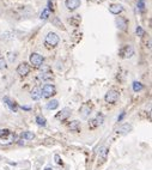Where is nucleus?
Wrapping results in <instances>:
<instances>
[{"label": "nucleus", "instance_id": "cd10ccee", "mask_svg": "<svg viewBox=\"0 0 152 170\" xmlns=\"http://www.w3.org/2000/svg\"><path fill=\"white\" fill-rule=\"evenodd\" d=\"M144 7H145V5H144V1H143V0H140V1H139V8L141 10V11H143V10H144Z\"/></svg>", "mask_w": 152, "mask_h": 170}, {"label": "nucleus", "instance_id": "f8f14e48", "mask_svg": "<svg viewBox=\"0 0 152 170\" xmlns=\"http://www.w3.org/2000/svg\"><path fill=\"white\" fill-rule=\"evenodd\" d=\"M69 115H71V109H69V108H64L61 112H59V113L55 115V117H56L58 120H66Z\"/></svg>", "mask_w": 152, "mask_h": 170}, {"label": "nucleus", "instance_id": "f3484780", "mask_svg": "<svg viewBox=\"0 0 152 170\" xmlns=\"http://www.w3.org/2000/svg\"><path fill=\"white\" fill-rule=\"evenodd\" d=\"M59 107V102L56 101V99H52V101H49L46 105L47 109H49V110H54V109H56Z\"/></svg>", "mask_w": 152, "mask_h": 170}, {"label": "nucleus", "instance_id": "b1692460", "mask_svg": "<svg viewBox=\"0 0 152 170\" xmlns=\"http://www.w3.org/2000/svg\"><path fill=\"white\" fill-rule=\"evenodd\" d=\"M10 134V131L8 129H0V138H5Z\"/></svg>", "mask_w": 152, "mask_h": 170}, {"label": "nucleus", "instance_id": "9d476101", "mask_svg": "<svg viewBox=\"0 0 152 170\" xmlns=\"http://www.w3.org/2000/svg\"><path fill=\"white\" fill-rule=\"evenodd\" d=\"M4 102L7 104V107H8L10 110L13 112V113H17V110H18V105L16 104V102H15V101H12L11 98L6 96V97H4Z\"/></svg>", "mask_w": 152, "mask_h": 170}, {"label": "nucleus", "instance_id": "423d86ee", "mask_svg": "<svg viewBox=\"0 0 152 170\" xmlns=\"http://www.w3.org/2000/svg\"><path fill=\"white\" fill-rule=\"evenodd\" d=\"M29 72H30V65L28 62H22V64L18 65V67H17V73L19 76L24 77V76L29 74Z\"/></svg>", "mask_w": 152, "mask_h": 170}, {"label": "nucleus", "instance_id": "f257e3e1", "mask_svg": "<svg viewBox=\"0 0 152 170\" xmlns=\"http://www.w3.org/2000/svg\"><path fill=\"white\" fill-rule=\"evenodd\" d=\"M119 55L121 58H124V59H129V58H132L134 55V48L132 47L130 44H125L122 48L120 49Z\"/></svg>", "mask_w": 152, "mask_h": 170}, {"label": "nucleus", "instance_id": "c85d7f7f", "mask_svg": "<svg viewBox=\"0 0 152 170\" xmlns=\"http://www.w3.org/2000/svg\"><path fill=\"white\" fill-rule=\"evenodd\" d=\"M125 115H126V113H125V112H122V113H121V115H120V116L117 117V120H119V122H120V121H121V120H122V119L125 117Z\"/></svg>", "mask_w": 152, "mask_h": 170}, {"label": "nucleus", "instance_id": "6e6552de", "mask_svg": "<svg viewBox=\"0 0 152 170\" xmlns=\"http://www.w3.org/2000/svg\"><path fill=\"white\" fill-rule=\"evenodd\" d=\"M115 23H116V26H117L120 30H122V31H125V30L127 29V26H128L127 19L124 18V17H117L116 21H115Z\"/></svg>", "mask_w": 152, "mask_h": 170}, {"label": "nucleus", "instance_id": "5701e85b", "mask_svg": "<svg viewBox=\"0 0 152 170\" xmlns=\"http://www.w3.org/2000/svg\"><path fill=\"white\" fill-rule=\"evenodd\" d=\"M135 33H137V35H138V36H144V34H145L144 29L141 28V26H137V29H135Z\"/></svg>", "mask_w": 152, "mask_h": 170}, {"label": "nucleus", "instance_id": "dca6fc26", "mask_svg": "<svg viewBox=\"0 0 152 170\" xmlns=\"http://www.w3.org/2000/svg\"><path fill=\"white\" fill-rule=\"evenodd\" d=\"M130 131H132V126L128 125V124H125V125H122V126L119 128L117 132H120L121 134H127V133L130 132Z\"/></svg>", "mask_w": 152, "mask_h": 170}, {"label": "nucleus", "instance_id": "1a4fd4ad", "mask_svg": "<svg viewBox=\"0 0 152 170\" xmlns=\"http://www.w3.org/2000/svg\"><path fill=\"white\" fill-rule=\"evenodd\" d=\"M80 4H82V1L80 0H66V7L69 10V11H74V10H77Z\"/></svg>", "mask_w": 152, "mask_h": 170}, {"label": "nucleus", "instance_id": "39448f33", "mask_svg": "<svg viewBox=\"0 0 152 170\" xmlns=\"http://www.w3.org/2000/svg\"><path fill=\"white\" fill-rule=\"evenodd\" d=\"M59 41H60V38H59L58 34H55V33H52V31H50V33H48L47 36H46V43H47L48 46H50V47L58 46Z\"/></svg>", "mask_w": 152, "mask_h": 170}, {"label": "nucleus", "instance_id": "ddd939ff", "mask_svg": "<svg viewBox=\"0 0 152 170\" xmlns=\"http://www.w3.org/2000/svg\"><path fill=\"white\" fill-rule=\"evenodd\" d=\"M122 11H124V7L120 4H111L109 6V12L113 13V15H120Z\"/></svg>", "mask_w": 152, "mask_h": 170}, {"label": "nucleus", "instance_id": "bb28decb", "mask_svg": "<svg viewBox=\"0 0 152 170\" xmlns=\"http://www.w3.org/2000/svg\"><path fill=\"white\" fill-rule=\"evenodd\" d=\"M54 158H55V162H56L58 164H61V159H60V156H59V155H55Z\"/></svg>", "mask_w": 152, "mask_h": 170}, {"label": "nucleus", "instance_id": "aec40b11", "mask_svg": "<svg viewBox=\"0 0 152 170\" xmlns=\"http://www.w3.org/2000/svg\"><path fill=\"white\" fill-rule=\"evenodd\" d=\"M36 122L38 126H41V127H44L47 125V120L43 117V116H36Z\"/></svg>", "mask_w": 152, "mask_h": 170}, {"label": "nucleus", "instance_id": "a211bd4d", "mask_svg": "<svg viewBox=\"0 0 152 170\" xmlns=\"http://www.w3.org/2000/svg\"><path fill=\"white\" fill-rule=\"evenodd\" d=\"M22 138L25 139V140H33V139L35 138V134H34L33 132L26 131V132H23V133H22Z\"/></svg>", "mask_w": 152, "mask_h": 170}, {"label": "nucleus", "instance_id": "0eeeda50", "mask_svg": "<svg viewBox=\"0 0 152 170\" xmlns=\"http://www.w3.org/2000/svg\"><path fill=\"white\" fill-rule=\"evenodd\" d=\"M103 120H104V116L102 114H98L94 120H91V122L89 124V127L90 128H95V127H97L99 125H102L103 124Z\"/></svg>", "mask_w": 152, "mask_h": 170}, {"label": "nucleus", "instance_id": "f03ea898", "mask_svg": "<svg viewBox=\"0 0 152 170\" xmlns=\"http://www.w3.org/2000/svg\"><path fill=\"white\" fill-rule=\"evenodd\" d=\"M41 92H42V97L49 98L56 94V89H55L54 84H44L42 90H41Z\"/></svg>", "mask_w": 152, "mask_h": 170}, {"label": "nucleus", "instance_id": "393cba45", "mask_svg": "<svg viewBox=\"0 0 152 170\" xmlns=\"http://www.w3.org/2000/svg\"><path fill=\"white\" fill-rule=\"evenodd\" d=\"M5 67H6V61H5V59L0 58V71H1V69H4Z\"/></svg>", "mask_w": 152, "mask_h": 170}, {"label": "nucleus", "instance_id": "6ab92c4d", "mask_svg": "<svg viewBox=\"0 0 152 170\" xmlns=\"http://www.w3.org/2000/svg\"><path fill=\"white\" fill-rule=\"evenodd\" d=\"M143 89H144V85L141 84L140 82H134V83H133V91H134V92H139V91H141Z\"/></svg>", "mask_w": 152, "mask_h": 170}, {"label": "nucleus", "instance_id": "4be33fe9", "mask_svg": "<svg viewBox=\"0 0 152 170\" xmlns=\"http://www.w3.org/2000/svg\"><path fill=\"white\" fill-rule=\"evenodd\" d=\"M49 15H50V11H49V8H44L43 11H42V13H41V19H47L48 17H49Z\"/></svg>", "mask_w": 152, "mask_h": 170}, {"label": "nucleus", "instance_id": "a878e982", "mask_svg": "<svg viewBox=\"0 0 152 170\" xmlns=\"http://www.w3.org/2000/svg\"><path fill=\"white\" fill-rule=\"evenodd\" d=\"M52 78V74L50 73H42V76H41V79L42 80H46V79H50Z\"/></svg>", "mask_w": 152, "mask_h": 170}, {"label": "nucleus", "instance_id": "9b49d317", "mask_svg": "<svg viewBox=\"0 0 152 170\" xmlns=\"http://www.w3.org/2000/svg\"><path fill=\"white\" fill-rule=\"evenodd\" d=\"M91 113V104L87 102V103H84L82 105V108H80V114H82V116L84 119H86Z\"/></svg>", "mask_w": 152, "mask_h": 170}, {"label": "nucleus", "instance_id": "c756f323", "mask_svg": "<svg viewBox=\"0 0 152 170\" xmlns=\"http://www.w3.org/2000/svg\"><path fill=\"white\" fill-rule=\"evenodd\" d=\"M21 108L24 109V110H28V112H29V110H31V108H30V107H25V105H22Z\"/></svg>", "mask_w": 152, "mask_h": 170}, {"label": "nucleus", "instance_id": "2eb2a0df", "mask_svg": "<svg viewBox=\"0 0 152 170\" xmlns=\"http://www.w3.org/2000/svg\"><path fill=\"white\" fill-rule=\"evenodd\" d=\"M68 128L71 129V131H74V132H78L80 129V122L78 121V120H74V121H71L68 124Z\"/></svg>", "mask_w": 152, "mask_h": 170}, {"label": "nucleus", "instance_id": "7c9ffc66", "mask_svg": "<svg viewBox=\"0 0 152 170\" xmlns=\"http://www.w3.org/2000/svg\"><path fill=\"white\" fill-rule=\"evenodd\" d=\"M44 170H53V169H52V168H50V167H48V168H46Z\"/></svg>", "mask_w": 152, "mask_h": 170}, {"label": "nucleus", "instance_id": "412c9836", "mask_svg": "<svg viewBox=\"0 0 152 170\" xmlns=\"http://www.w3.org/2000/svg\"><path fill=\"white\" fill-rule=\"evenodd\" d=\"M107 155H108V148H107V147H102V148H101V151H99V157L102 158L103 161H105Z\"/></svg>", "mask_w": 152, "mask_h": 170}, {"label": "nucleus", "instance_id": "20e7f679", "mask_svg": "<svg viewBox=\"0 0 152 170\" xmlns=\"http://www.w3.org/2000/svg\"><path fill=\"white\" fill-rule=\"evenodd\" d=\"M117 99H119V92L114 89L109 90V91L105 94V96H104V101L107 103H110V104H114Z\"/></svg>", "mask_w": 152, "mask_h": 170}, {"label": "nucleus", "instance_id": "7ed1b4c3", "mask_svg": "<svg viewBox=\"0 0 152 170\" xmlns=\"http://www.w3.org/2000/svg\"><path fill=\"white\" fill-rule=\"evenodd\" d=\"M43 61H44V58L41 54L33 53L31 55H30V64H31L34 67H41Z\"/></svg>", "mask_w": 152, "mask_h": 170}, {"label": "nucleus", "instance_id": "2f4dec72", "mask_svg": "<svg viewBox=\"0 0 152 170\" xmlns=\"http://www.w3.org/2000/svg\"><path fill=\"white\" fill-rule=\"evenodd\" d=\"M94 1H99V0H94Z\"/></svg>", "mask_w": 152, "mask_h": 170}, {"label": "nucleus", "instance_id": "4468645a", "mask_svg": "<svg viewBox=\"0 0 152 170\" xmlns=\"http://www.w3.org/2000/svg\"><path fill=\"white\" fill-rule=\"evenodd\" d=\"M31 98L34 99V101H38V99L42 98V92H41V89H40L38 86L34 87L33 91H31Z\"/></svg>", "mask_w": 152, "mask_h": 170}]
</instances>
